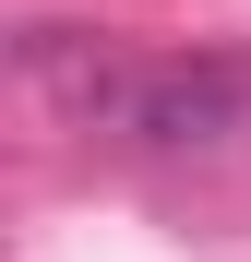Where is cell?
I'll list each match as a JSON object with an SVG mask.
<instances>
[{
  "instance_id": "6da1fadb",
  "label": "cell",
  "mask_w": 251,
  "mask_h": 262,
  "mask_svg": "<svg viewBox=\"0 0 251 262\" xmlns=\"http://www.w3.org/2000/svg\"><path fill=\"white\" fill-rule=\"evenodd\" d=\"M120 119L156 155H216L251 131V60H156V72L120 83Z\"/></svg>"
}]
</instances>
